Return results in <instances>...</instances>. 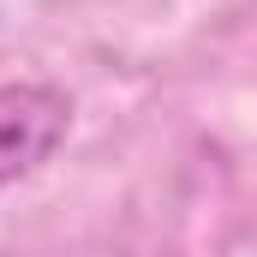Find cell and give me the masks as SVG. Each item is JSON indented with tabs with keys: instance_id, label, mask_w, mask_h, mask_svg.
Here are the masks:
<instances>
[{
	"instance_id": "1",
	"label": "cell",
	"mask_w": 257,
	"mask_h": 257,
	"mask_svg": "<svg viewBox=\"0 0 257 257\" xmlns=\"http://www.w3.org/2000/svg\"><path fill=\"white\" fill-rule=\"evenodd\" d=\"M72 132V96L54 84H0V186L36 174Z\"/></svg>"
}]
</instances>
